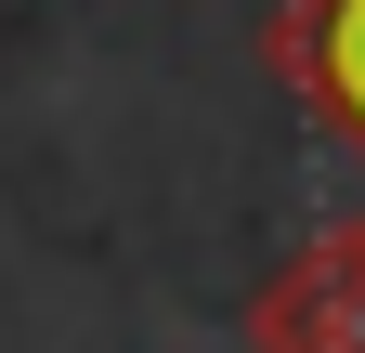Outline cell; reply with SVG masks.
I'll use <instances>...</instances> for the list:
<instances>
[{"instance_id": "cell-1", "label": "cell", "mask_w": 365, "mask_h": 353, "mask_svg": "<svg viewBox=\"0 0 365 353\" xmlns=\"http://www.w3.org/2000/svg\"><path fill=\"white\" fill-rule=\"evenodd\" d=\"M248 353H365V223L287 249L248 301Z\"/></svg>"}, {"instance_id": "cell-2", "label": "cell", "mask_w": 365, "mask_h": 353, "mask_svg": "<svg viewBox=\"0 0 365 353\" xmlns=\"http://www.w3.org/2000/svg\"><path fill=\"white\" fill-rule=\"evenodd\" d=\"M274 79L365 157V0H287L274 14Z\"/></svg>"}]
</instances>
